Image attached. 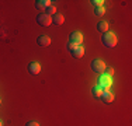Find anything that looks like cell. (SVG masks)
I'll return each mask as SVG.
<instances>
[{
	"mask_svg": "<svg viewBox=\"0 0 132 126\" xmlns=\"http://www.w3.org/2000/svg\"><path fill=\"white\" fill-rule=\"evenodd\" d=\"M101 42L104 46H107V48H114V46L117 45V37H115V34L107 31L105 34H103Z\"/></svg>",
	"mask_w": 132,
	"mask_h": 126,
	"instance_id": "obj_1",
	"label": "cell"
},
{
	"mask_svg": "<svg viewBox=\"0 0 132 126\" xmlns=\"http://www.w3.org/2000/svg\"><path fill=\"white\" fill-rule=\"evenodd\" d=\"M111 84H112L111 77H108V76H105V74H101V77L98 78V87L103 88L104 91H107V90H110Z\"/></svg>",
	"mask_w": 132,
	"mask_h": 126,
	"instance_id": "obj_2",
	"label": "cell"
},
{
	"mask_svg": "<svg viewBox=\"0 0 132 126\" xmlns=\"http://www.w3.org/2000/svg\"><path fill=\"white\" fill-rule=\"evenodd\" d=\"M92 70L96 71V73H104L105 70V63L101 60V59H96V60L92 62Z\"/></svg>",
	"mask_w": 132,
	"mask_h": 126,
	"instance_id": "obj_3",
	"label": "cell"
},
{
	"mask_svg": "<svg viewBox=\"0 0 132 126\" xmlns=\"http://www.w3.org/2000/svg\"><path fill=\"white\" fill-rule=\"evenodd\" d=\"M37 23H38V25H41V27H49V25L52 24V17H49V15H46V14H39L38 17H37Z\"/></svg>",
	"mask_w": 132,
	"mask_h": 126,
	"instance_id": "obj_4",
	"label": "cell"
},
{
	"mask_svg": "<svg viewBox=\"0 0 132 126\" xmlns=\"http://www.w3.org/2000/svg\"><path fill=\"white\" fill-rule=\"evenodd\" d=\"M69 42L75 43V45L80 46L81 42H83V35H81V32H79V31H75V32L70 34V41Z\"/></svg>",
	"mask_w": 132,
	"mask_h": 126,
	"instance_id": "obj_5",
	"label": "cell"
},
{
	"mask_svg": "<svg viewBox=\"0 0 132 126\" xmlns=\"http://www.w3.org/2000/svg\"><path fill=\"white\" fill-rule=\"evenodd\" d=\"M28 71H30V74H32V76L39 74L41 65H39V63H37V62H31L30 65H28Z\"/></svg>",
	"mask_w": 132,
	"mask_h": 126,
	"instance_id": "obj_6",
	"label": "cell"
},
{
	"mask_svg": "<svg viewBox=\"0 0 132 126\" xmlns=\"http://www.w3.org/2000/svg\"><path fill=\"white\" fill-rule=\"evenodd\" d=\"M49 6H51V0H37L35 2L37 10H46Z\"/></svg>",
	"mask_w": 132,
	"mask_h": 126,
	"instance_id": "obj_7",
	"label": "cell"
},
{
	"mask_svg": "<svg viewBox=\"0 0 132 126\" xmlns=\"http://www.w3.org/2000/svg\"><path fill=\"white\" fill-rule=\"evenodd\" d=\"M37 42H38V45L39 46H44V48H46V46H49L51 45V38H49L48 35H39L38 37V41H37Z\"/></svg>",
	"mask_w": 132,
	"mask_h": 126,
	"instance_id": "obj_8",
	"label": "cell"
},
{
	"mask_svg": "<svg viewBox=\"0 0 132 126\" xmlns=\"http://www.w3.org/2000/svg\"><path fill=\"white\" fill-rule=\"evenodd\" d=\"M101 100H103V102H104V104H111L112 101H114V94H112L110 90H107V91L103 93Z\"/></svg>",
	"mask_w": 132,
	"mask_h": 126,
	"instance_id": "obj_9",
	"label": "cell"
},
{
	"mask_svg": "<svg viewBox=\"0 0 132 126\" xmlns=\"http://www.w3.org/2000/svg\"><path fill=\"white\" fill-rule=\"evenodd\" d=\"M83 55H84V48L83 46H76L75 48V50L72 52V56L73 58H76V59H80V58H83Z\"/></svg>",
	"mask_w": 132,
	"mask_h": 126,
	"instance_id": "obj_10",
	"label": "cell"
},
{
	"mask_svg": "<svg viewBox=\"0 0 132 126\" xmlns=\"http://www.w3.org/2000/svg\"><path fill=\"white\" fill-rule=\"evenodd\" d=\"M97 31L105 34L107 31H108V23H107V21H100V23L97 24Z\"/></svg>",
	"mask_w": 132,
	"mask_h": 126,
	"instance_id": "obj_11",
	"label": "cell"
},
{
	"mask_svg": "<svg viewBox=\"0 0 132 126\" xmlns=\"http://www.w3.org/2000/svg\"><path fill=\"white\" fill-rule=\"evenodd\" d=\"M63 21H65V17L62 14H58V13L52 17V23H55L56 25H62V24H63Z\"/></svg>",
	"mask_w": 132,
	"mask_h": 126,
	"instance_id": "obj_12",
	"label": "cell"
},
{
	"mask_svg": "<svg viewBox=\"0 0 132 126\" xmlns=\"http://www.w3.org/2000/svg\"><path fill=\"white\" fill-rule=\"evenodd\" d=\"M103 93H104V90H103V88H100L98 86H96V87L93 88V95L96 97V98H101Z\"/></svg>",
	"mask_w": 132,
	"mask_h": 126,
	"instance_id": "obj_13",
	"label": "cell"
},
{
	"mask_svg": "<svg viewBox=\"0 0 132 126\" xmlns=\"http://www.w3.org/2000/svg\"><path fill=\"white\" fill-rule=\"evenodd\" d=\"M45 14L49 15V17H51V15H55V14H56V8L53 7V6H49V7L45 10Z\"/></svg>",
	"mask_w": 132,
	"mask_h": 126,
	"instance_id": "obj_14",
	"label": "cell"
},
{
	"mask_svg": "<svg viewBox=\"0 0 132 126\" xmlns=\"http://www.w3.org/2000/svg\"><path fill=\"white\" fill-rule=\"evenodd\" d=\"M104 13H105V8L104 7H96V10H94V14L98 15V17L104 15Z\"/></svg>",
	"mask_w": 132,
	"mask_h": 126,
	"instance_id": "obj_15",
	"label": "cell"
},
{
	"mask_svg": "<svg viewBox=\"0 0 132 126\" xmlns=\"http://www.w3.org/2000/svg\"><path fill=\"white\" fill-rule=\"evenodd\" d=\"M93 6H96V7H103V4H104V2L103 0H93Z\"/></svg>",
	"mask_w": 132,
	"mask_h": 126,
	"instance_id": "obj_16",
	"label": "cell"
},
{
	"mask_svg": "<svg viewBox=\"0 0 132 126\" xmlns=\"http://www.w3.org/2000/svg\"><path fill=\"white\" fill-rule=\"evenodd\" d=\"M77 45H75V43H72V42H68V45H66V48H68V50H70V53L75 50V48H76Z\"/></svg>",
	"mask_w": 132,
	"mask_h": 126,
	"instance_id": "obj_17",
	"label": "cell"
},
{
	"mask_svg": "<svg viewBox=\"0 0 132 126\" xmlns=\"http://www.w3.org/2000/svg\"><path fill=\"white\" fill-rule=\"evenodd\" d=\"M104 71H105V76H108V77H111V76L114 74V69H112V67H108V69L105 67Z\"/></svg>",
	"mask_w": 132,
	"mask_h": 126,
	"instance_id": "obj_18",
	"label": "cell"
},
{
	"mask_svg": "<svg viewBox=\"0 0 132 126\" xmlns=\"http://www.w3.org/2000/svg\"><path fill=\"white\" fill-rule=\"evenodd\" d=\"M26 126H39L38 122H34V121H31V122H28V123Z\"/></svg>",
	"mask_w": 132,
	"mask_h": 126,
	"instance_id": "obj_19",
	"label": "cell"
},
{
	"mask_svg": "<svg viewBox=\"0 0 132 126\" xmlns=\"http://www.w3.org/2000/svg\"><path fill=\"white\" fill-rule=\"evenodd\" d=\"M0 126H3V122L2 121H0Z\"/></svg>",
	"mask_w": 132,
	"mask_h": 126,
	"instance_id": "obj_20",
	"label": "cell"
},
{
	"mask_svg": "<svg viewBox=\"0 0 132 126\" xmlns=\"http://www.w3.org/2000/svg\"><path fill=\"white\" fill-rule=\"evenodd\" d=\"M0 104H2V100H0Z\"/></svg>",
	"mask_w": 132,
	"mask_h": 126,
	"instance_id": "obj_21",
	"label": "cell"
}]
</instances>
